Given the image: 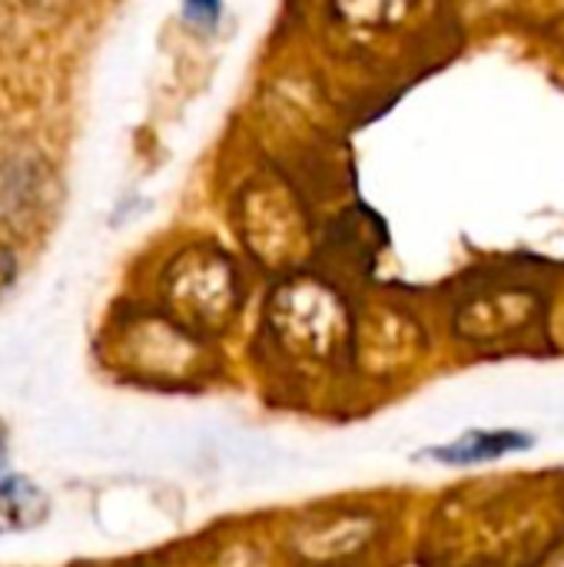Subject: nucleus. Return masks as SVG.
<instances>
[{"label":"nucleus","mask_w":564,"mask_h":567,"mask_svg":"<svg viewBox=\"0 0 564 567\" xmlns=\"http://www.w3.org/2000/svg\"><path fill=\"white\" fill-rule=\"evenodd\" d=\"M163 289H166L170 309L180 312L186 322H199V326L229 319L239 299L236 269L229 256L213 246L183 249L166 266Z\"/></svg>","instance_id":"1"},{"label":"nucleus","mask_w":564,"mask_h":567,"mask_svg":"<svg viewBox=\"0 0 564 567\" xmlns=\"http://www.w3.org/2000/svg\"><path fill=\"white\" fill-rule=\"evenodd\" d=\"M246 239L253 246V252L266 256V259H283L289 256L302 236V213L296 206V199L289 196V189L283 183H256L249 186L246 199H243V223Z\"/></svg>","instance_id":"2"},{"label":"nucleus","mask_w":564,"mask_h":567,"mask_svg":"<svg viewBox=\"0 0 564 567\" xmlns=\"http://www.w3.org/2000/svg\"><path fill=\"white\" fill-rule=\"evenodd\" d=\"M43 193V166L30 153L0 156V219L33 213Z\"/></svg>","instance_id":"3"},{"label":"nucleus","mask_w":564,"mask_h":567,"mask_svg":"<svg viewBox=\"0 0 564 567\" xmlns=\"http://www.w3.org/2000/svg\"><path fill=\"white\" fill-rule=\"evenodd\" d=\"M535 439L525 432H465L459 442L445 449H432L429 455L445 462V465H479V462H495L512 452L532 449Z\"/></svg>","instance_id":"4"},{"label":"nucleus","mask_w":564,"mask_h":567,"mask_svg":"<svg viewBox=\"0 0 564 567\" xmlns=\"http://www.w3.org/2000/svg\"><path fill=\"white\" fill-rule=\"evenodd\" d=\"M43 515H47V498L33 485L20 478L0 482V535L33 528L43 522Z\"/></svg>","instance_id":"5"},{"label":"nucleus","mask_w":564,"mask_h":567,"mask_svg":"<svg viewBox=\"0 0 564 567\" xmlns=\"http://www.w3.org/2000/svg\"><path fill=\"white\" fill-rule=\"evenodd\" d=\"M412 0H332V10L349 23V27H392L409 13Z\"/></svg>","instance_id":"6"},{"label":"nucleus","mask_w":564,"mask_h":567,"mask_svg":"<svg viewBox=\"0 0 564 567\" xmlns=\"http://www.w3.org/2000/svg\"><path fill=\"white\" fill-rule=\"evenodd\" d=\"M223 13V0H183V17L196 30H216Z\"/></svg>","instance_id":"7"},{"label":"nucleus","mask_w":564,"mask_h":567,"mask_svg":"<svg viewBox=\"0 0 564 567\" xmlns=\"http://www.w3.org/2000/svg\"><path fill=\"white\" fill-rule=\"evenodd\" d=\"M10 272H13V256L0 246V286L10 279Z\"/></svg>","instance_id":"8"},{"label":"nucleus","mask_w":564,"mask_h":567,"mask_svg":"<svg viewBox=\"0 0 564 567\" xmlns=\"http://www.w3.org/2000/svg\"><path fill=\"white\" fill-rule=\"evenodd\" d=\"M23 3H30V7H47V10H53V7H60V3H66V0H23Z\"/></svg>","instance_id":"9"}]
</instances>
